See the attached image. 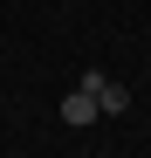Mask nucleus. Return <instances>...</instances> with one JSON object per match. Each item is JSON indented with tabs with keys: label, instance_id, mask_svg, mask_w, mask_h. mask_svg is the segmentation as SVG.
<instances>
[{
	"label": "nucleus",
	"instance_id": "nucleus-1",
	"mask_svg": "<svg viewBox=\"0 0 151 158\" xmlns=\"http://www.w3.org/2000/svg\"><path fill=\"white\" fill-rule=\"evenodd\" d=\"M76 83H83V89L96 96V110H103V117H124V110H131V89H124L117 76H103V69H83Z\"/></svg>",
	"mask_w": 151,
	"mask_h": 158
},
{
	"label": "nucleus",
	"instance_id": "nucleus-2",
	"mask_svg": "<svg viewBox=\"0 0 151 158\" xmlns=\"http://www.w3.org/2000/svg\"><path fill=\"white\" fill-rule=\"evenodd\" d=\"M62 124H76V131H89V124H103V110H96V96L76 83L69 96H62Z\"/></svg>",
	"mask_w": 151,
	"mask_h": 158
}]
</instances>
